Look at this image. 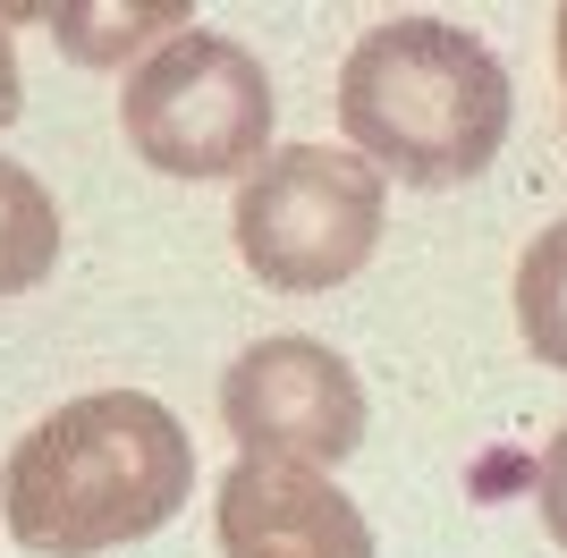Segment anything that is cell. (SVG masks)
I'll return each instance as SVG.
<instances>
[{
	"label": "cell",
	"mask_w": 567,
	"mask_h": 558,
	"mask_svg": "<svg viewBox=\"0 0 567 558\" xmlns=\"http://www.w3.org/2000/svg\"><path fill=\"white\" fill-rule=\"evenodd\" d=\"M195 490V441L162 397L94 390L18 432L0 465V525L43 558H94L162 534Z\"/></svg>",
	"instance_id": "1"
},
{
	"label": "cell",
	"mask_w": 567,
	"mask_h": 558,
	"mask_svg": "<svg viewBox=\"0 0 567 558\" xmlns=\"http://www.w3.org/2000/svg\"><path fill=\"white\" fill-rule=\"evenodd\" d=\"M339 127L381 178L466 186L517 127V85L499 51L450 18H390L339 60Z\"/></svg>",
	"instance_id": "2"
},
{
	"label": "cell",
	"mask_w": 567,
	"mask_h": 558,
	"mask_svg": "<svg viewBox=\"0 0 567 558\" xmlns=\"http://www.w3.org/2000/svg\"><path fill=\"white\" fill-rule=\"evenodd\" d=\"M118 127L162 178H255L271 162V76L229 34H169L127 69Z\"/></svg>",
	"instance_id": "3"
},
{
	"label": "cell",
	"mask_w": 567,
	"mask_h": 558,
	"mask_svg": "<svg viewBox=\"0 0 567 558\" xmlns=\"http://www.w3.org/2000/svg\"><path fill=\"white\" fill-rule=\"evenodd\" d=\"M390 178L348 144H280L237 195V255L280 297L348 288L381 246Z\"/></svg>",
	"instance_id": "4"
},
{
	"label": "cell",
	"mask_w": 567,
	"mask_h": 558,
	"mask_svg": "<svg viewBox=\"0 0 567 558\" xmlns=\"http://www.w3.org/2000/svg\"><path fill=\"white\" fill-rule=\"evenodd\" d=\"M220 423L255 465H348L364 448V381L339 348L306 330H271L220 372Z\"/></svg>",
	"instance_id": "5"
},
{
	"label": "cell",
	"mask_w": 567,
	"mask_h": 558,
	"mask_svg": "<svg viewBox=\"0 0 567 558\" xmlns=\"http://www.w3.org/2000/svg\"><path fill=\"white\" fill-rule=\"evenodd\" d=\"M220 558H373V525L331 474L306 465H229L213 499Z\"/></svg>",
	"instance_id": "6"
},
{
	"label": "cell",
	"mask_w": 567,
	"mask_h": 558,
	"mask_svg": "<svg viewBox=\"0 0 567 558\" xmlns=\"http://www.w3.org/2000/svg\"><path fill=\"white\" fill-rule=\"evenodd\" d=\"M60 262V204L43 195V178L18 162H0V297L43 288Z\"/></svg>",
	"instance_id": "7"
},
{
	"label": "cell",
	"mask_w": 567,
	"mask_h": 558,
	"mask_svg": "<svg viewBox=\"0 0 567 558\" xmlns=\"http://www.w3.org/2000/svg\"><path fill=\"white\" fill-rule=\"evenodd\" d=\"M517 330L550 372H567V220H550L517 255Z\"/></svg>",
	"instance_id": "8"
},
{
	"label": "cell",
	"mask_w": 567,
	"mask_h": 558,
	"mask_svg": "<svg viewBox=\"0 0 567 558\" xmlns=\"http://www.w3.org/2000/svg\"><path fill=\"white\" fill-rule=\"evenodd\" d=\"M187 9H60L51 18V34L85 60V69H118L136 43H169V34H187ZM144 60V51H136Z\"/></svg>",
	"instance_id": "9"
},
{
	"label": "cell",
	"mask_w": 567,
	"mask_h": 558,
	"mask_svg": "<svg viewBox=\"0 0 567 558\" xmlns=\"http://www.w3.org/2000/svg\"><path fill=\"white\" fill-rule=\"evenodd\" d=\"M534 508H543V534L567 550V423L550 432L543 465H534Z\"/></svg>",
	"instance_id": "10"
},
{
	"label": "cell",
	"mask_w": 567,
	"mask_h": 558,
	"mask_svg": "<svg viewBox=\"0 0 567 558\" xmlns=\"http://www.w3.org/2000/svg\"><path fill=\"white\" fill-rule=\"evenodd\" d=\"M18 102H25V85H18V51H9V18H0V127L18 118Z\"/></svg>",
	"instance_id": "11"
},
{
	"label": "cell",
	"mask_w": 567,
	"mask_h": 558,
	"mask_svg": "<svg viewBox=\"0 0 567 558\" xmlns=\"http://www.w3.org/2000/svg\"><path fill=\"white\" fill-rule=\"evenodd\" d=\"M559 93H567V9H559Z\"/></svg>",
	"instance_id": "12"
}]
</instances>
